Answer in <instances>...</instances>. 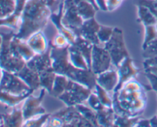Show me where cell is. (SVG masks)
I'll return each instance as SVG.
<instances>
[{
	"label": "cell",
	"mask_w": 157,
	"mask_h": 127,
	"mask_svg": "<svg viewBox=\"0 0 157 127\" xmlns=\"http://www.w3.org/2000/svg\"><path fill=\"white\" fill-rule=\"evenodd\" d=\"M136 5L147 7L157 19V0H138Z\"/></svg>",
	"instance_id": "obj_40"
},
{
	"label": "cell",
	"mask_w": 157,
	"mask_h": 127,
	"mask_svg": "<svg viewBox=\"0 0 157 127\" xmlns=\"http://www.w3.org/2000/svg\"><path fill=\"white\" fill-rule=\"evenodd\" d=\"M69 78L66 76L61 74H57L55 77V83H54L53 88H52V92L49 94L52 95L54 97L58 98L60 95L62 94L67 89V85H68Z\"/></svg>",
	"instance_id": "obj_27"
},
{
	"label": "cell",
	"mask_w": 157,
	"mask_h": 127,
	"mask_svg": "<svg viewBox=\"0 0 157 127\" xmlns=\"http://www.w3.org/2000/svg\"><path fill=\"white\" fill-rule=\"evenodd\" d=\"M87 1H88V2H90L91 3V4L93 5V6H94L95 8H96V9H97V10H99V9H98V6H97V4H96V2H95V0H87Z\"/></svg>",
	"instance_id": "obj_50"
},
{
	"label": "cell",
	"mask_w": 157,
	"mask_h": 127,
	"mask_svg": "<svg viewBox=\"0 0 157 127\" xmlns=\"http://www.w3.org/2000/svg\"><path fill=\"white\" fill-rule=\"evenodd\" d=\"M51 115L48 113H45L41 116H37V117H34L32 119H28V120L25 121L23 126H28V127H40V126H44V124L47 122L48 119L49 118Z\"/></svg>",
	"instance_id": "obj_34"
},
{
	"label": "cell",
	"mask_w": 157,
	"mask_h": 127,
	"mask_svg": "<svg viewBox=\"0 0 157 127\" xmlns=\"http://www.w3.org/2000/svg\"><path fill=\"white\" fill-rule=\"evenodd\" d=\"M84 21V19L78 14L77 6L63 9L61 22L65 27L71 30L76 36H79V31Z\"/></svg>",
	"instance_id": "obj_11"
},
{
	"label": "cell",
	"mask_w": 157,
	"mask_h": 127,
	"mask_svg": "<svg viewBox=\"0 0 157 127\" xmlns=\"http://www.w3.org/2000/svg\"><path fill=\"white\" fill-rule=\"evenodd\" d=\"M63 14V6H61L60 10L56 13H52L51 15L50 20L52 21L54 24H55V28L58 30V33L62 35L63 36L65 37L70 44H73L75 42V39H76L77 36L71 30L67 28V27L64 25L61 22V17H62Z\"/></svg>",
	"instance_id": "obj_18"
},
{
	"label": "cell",
	"mask_w": 157,
	"mask_h": 127,
	"mask_svg": "<svg viewBox=\"0 0 157 127\" xmlns=\"http://www.w3.org/2000/svg\"><path fill=\"white\" fill-rule=\"evenodd\" d=\"M2 74H3V70L1 67H0V82H1L2 77Z\"/></svg>",
	"instance_id": "obj_51"
},
{
	"label": "cell",
	"mask_w": 157,
	"mask_h": 127,
	"mask_svg": "<svg viewBox=\"0 0 157 127\" xmlns=\"http://www.w3.org/2000/svg\"><path fill=\"white\" fill-rule=\"evenodd\" d=\"M44 6L48 7L51 9L52 13H56L60 10L61 6H63V2L58 0H40Z\"/></svg>",
	"instance_id": "obj_41"
},
{
	"label": "cell",
	"mask_w": 157,
	"mask_h": 127,
	"mask_svg": "<svg viewBox=\"0 0 157 127\" xmlns=\"http://www.w3.org/2000/svg\"><path fill=\"white\" fill-rule=\"evenodd\" d=\"M29 96V95L16 96V95L11 94L7 92L0 90V102L6 104L8 106L15 107L23 102Z\"/></svg>",
	"instance_id": "obj_28"
},
{
	"label": "cell",
	"mask_w": 157,
	"mask_h": 127,
	"mask_svg": "<svg viewBox=\"0 0 157 127\" xmlns=\"http://www.w3.org/2000/svg\"><path fill=\"white\" fill-rule=\"evenodd\" d=\"M39 75L41 87L45 89L50 93L52 92V88H53L57 73L54 71V70H49L39 73Z\"/></svg>",
	"instance_id": "obj_29"
},
{
	"label": "cell",
	"mask_w": 157,
	"mask_h": 127,
	"mask_svg": "<svg viewBox=\"0 0 157 127\" xmlns=\"http://www.w3.org/2000/svg\"><path fill=\"white\" fill-rule=\"evenodd\" d=\"M2 38L1 35H0V51H1V47H2Z\"/></svg>",
	"instance_id": "obj_52"
},
{
	"label": "cell",
	"mask_w": 157,
	"mask_h": 127,
	"mask_svg": "<svg viewBox=\"0 0 157 127\" xmlns=\"http://www.w3.org/2000/svg\"><path fill=\"white\" fill-rule=\"evenodd\" d=\"M95 2H96V4L98 6V9L102 11L107 12V8L105 0H95Z\"/></svg>",
	"instance_id": "obj_47"
},
{
	"label": "cell",
	"mask_w": 157,
	"mask_h": 127,
	"mask_svg": "<svg viewBox=\"0 0 157 127\" xmlns=\"http://www.w3.org/2000/svg\"><path fill=\"white\" fill-rule=\"evenodd\" d=\"M16 74L34 91L41 87L39 73L31 69L27 65L25 66Z\"/></svg>",
	"instance_id": "obj_21"
},
{
	"label": "cell",
	"mask_w": 157,
	"mask_h": 127,
	"mask_svg": "<svg viewBox=\"0 0 157 127\" xmlns=\"http://www.w3.org/2000/svg\"><path fill=\"white\" fill-rule=\"evenodd\" d=\"M104 47L110 54L112 63L116 67H117L126 58L130 56L124 41V32L119 28H113L112 37L104 44Z\"/></svg>",
	"instance_id": "obj_5"
},
{
	"label": "cell",
	"mask_w": 157,
	"mask_h": 127,
	"mask_svg": "<svg viewBox=\"0 0 157 127\" xmlns=\"http://www.w3.org/2000/svg\"><path fill=\"white\" fill-rule=\"evenodd\" d=\"M26 42L35 54L44 53L49 47V42L42 31L33 34Z\"/></svg>",
	"instance_id": "obj_19"
},
{
	"label": "cell",
	"mask_w": 157,
	"mask_h": 127,
	"mask_svg": "<svg viewBox=\"0 0 157 127\" xmlns=\"http://www.w3.org/2000/svg\"><path fill=\"white\" fill-rule=\"evenodd\" d=\"M0 90L16 96L30 95L34 92L16 73L4 70L0 82Z\"/></svg>",
	"instance_id": "obj_7"
},
{
	"label": "cell",
	"mask_w": 157,
	"mask_h": 127,
	"mask_svg": "<svg viewBox=\"0 0 157 127\" xmlns=\"http://www.w3.org/2000/svg\"><path fill=\"white\" fill-rule=\"evenodd\" d=\"M87 105L90 107V108L93 109L94 110H95L96 112L100 111V110H103V109L105 108L103 103H101V101L100 100L99 97L98 96L97 93H95L94 90H92L91 93L89 96L88 99L87 100Z\"/></svg>",
	"instance_id": "obj_36"
},
{
	"label": "cell",
	"mask_w": 157,
	"mask_h": 127,
	"mask_svg": "<svg viewBox=\"0 0 157 127\" xmlns=\"http://www.w3.org/2000/svg\"><path fill=\"white\" fill-rule=\"evenodd\" d=\"M0 126H2V122L1 119H0Z\"/></svg>",
	"instance_id": "obj_53"
},
{
	"label": "cell",
	"mask_w": 157,
	"mask_h": 127,
	"mask_svg": "<svg viewBox=\"0 0 157 127\" xmlns=\"http://www.w3.org/2000/svg\"><path fill=\"white\" fill-rule=\"evenodd\" d=\"M93 90L97 93L100 100L101 101L104 106L107 107V108H112V106H113V98L110 97L109 92L104 90L103 87L98 85V84L95 85L94 89Z\"/></svg>",
	"instance_id": "obj_32"
},
{
	"label": "cell",
	"mask_w": 157,
	"mask_h": 127,
	"mask_svg": "<svg viewBox=\"0 0 157 127\" xmlns=\"http://www.w3.org/2000/svg\"><path fill=\"white\" fill-rule=\"evenodd\" d=\"M117 72L119 75V82L115 88L114 91H117L122 87L124 84L132 78H136L140 72V69L135 67L133 61L130 56L126 58L117 67Z\"/></svg>",
	"instance_id": "obj_12"
},
{
	"label": "cell",
	"mask_w": 157,
	"mask_h": 127,
	"mask_svg": "<svg viewBox=\"0 0 157 127\" xmlns=\"http://www.w3.org/2000/svg\"><path fill=\"white\" fill-rule=\"evenodd\" d=\"M49 42L52 46L56 47H65L70 44L67 38L59 33L57 34L55 38H53V40L50 41Z\"/></svg>",
	"instance_id": "obj_39"
},
{
	"label": "cell",
	"mask_w": 157,
	"mask_h": 127,
	"mask_svg": "<svg viewBox=\"0 0 157 127\" xmlns=\"http://www.w3.org/2000/svg\"><path fill=\"white\" fill-rule=\"evenodd\" d=\"M11 50L14 54L23 58L27 62L35 56V53L32 50L26 41L19 39L15 36L11 41Z\"/></svg>",
	"instance_id": "obj_17"
},
{
	"label": "cell",
	"mask_w": 157,
	"mask_h": 127,
	"mask_svg": "<svg viewBox=\"0 0 157 127\" xmlns=\"http://www.w3.org/2000/svg\"><path fill=\"white\" fill-rule=\"evenodd\" d=\"M147 106L146 88L135 78L125 82L120 90L113 92V106L118 116L137 117Z\"/></svg>",
	"instance_id": "obj_1"
},
{
	"label": "cell",
	"mask_w": 157,
	"mask_h": 127,
	"mask_svg": "<svg viewBox=\"0 0 157 127\" xmlns=\"http://www.w3.org/2000/svg\"><path fill=\"white\" fill-rule=\"evenodd\" d=\"M92 90L86 86L70 79L66 90L58 96V99L67 106H76L87 102Z\"/></svg>",
	"instance_id": "obj_6"
},
{
	"label": "cell",
	"mask_w": 157,
	"mask_h": 127,
	"mask_svg": "<svg viewBox=\"0 0 157 127\" xmlns=\"http://www.w3.org/2000/svg\"><path fill=\"white\" fill-rule=\"evenodd\" d=\"M100 28L101 24L96 21L94 18L86 20L84 21L80 29L79 35L91 42L93 44L101 45V43L98 36V32Z\"/></svg>",
	"instance_id": "obj_14"
},
{
	"label": "cell",
	"mask_w": 157,
	"mask_h": 127,
	"mask_svg": "<svg viewBox=\"0 0 157 127\" xmlns=\"http://www.w3.org/2000/svg\"><path fill=\"white\" fill-rule=\"evenodd\" d=\"M68 55L69 60L75 67L84 70H90L85 58L73 44H70L68 46Z\"/></svg>",
	"instance_id": "obj_23"
},
{
	"label": "cell",
	"mask_w": 157,
	"mask_h": 127,
	"mask_svg": "<svg viewBox=\"0 0 157 127\" xmlns=\"http://www.w3.org/2000/svg\"><path fill=\"white\" fill-rule=\"evenodd\" d=\"M68 46L65 47H56L52 45L51 58L54 71L57 74L64 75L72 80L94 90L97 84V75L91 70L78 68L71 64L69 60Z\"/></svg>",
	"instance_id": "obj_3"
},
{
	"label": "cell",
	"mask_w": 157,
	"mask_h": 127,
	"mask_svg": "<svg viewBox=\"0 0 157 127\" xmlns=\"http://www.w3.org/2000/svg\"><path fill=\"white\" fill-rule=\"evenodd\" d=\"M45 89L41 88L38 96H34L32 93L25 99L21 106L25 121L47 113L45 109L41 106V103L45 95Z\"/></svg>",
	"instance_id": "obj_10"
},
{
	"label": "cell",
	"mask_w": 157,
	"mask_h": 127,
	"mask_svg": "<svg viewBox=\"0 0 157 127\" xmlns=\"http://www.w3.org/2000/svg\"><path fill=\"white\" fill-rule=\"evenodd\" d=\"M52 116L61 119L64 124V126H93V125L79 113L75 106H67L65 108L58 110Z\"/></svg>",
	"instance_id": "obj_8"
},
{
	"label": "cell",
	"mask_w": 157,
	"mask_h": 127,
	"mask_svg": "<svg viewBox=\"0 0 157 127\" xmlns=\"http://www.w3.org/2000/svg\"><path fill=\"white\" fill-rule=\"evenodd\" d=\"M79 113L85 118L87 120H88L90 123L93 125V126H99L97 119V112L90 108L88 105H84V103L78 104L75 106Z\"/></svg>",
	"instance_id": "obj_30"
},
{
	"label": "cell",
	"mask_w": 157,
	"mask_h": 127,
	"mask_svg": "<svg viewBox=\"0 0 157 127\" xmlns=\"http://www.w3.org/2000/svg\"><path fill=\"white\" fill-rule=\"evenodd\" d=\"M157 55V36L147 47L143 49V57L144 59Z\"/></svg>",
	"instance_id": "obj_38"
},
{
	"label": "cell",
	"mask_w": 157,
	"mask_h": 127,
	"mask_svg": "<svg viewBox=\"0 0 157 127\" xmlns=\"http://www.w3.org/2000/svg\"><path fill=\"white\" fill-rule=\"evenodd\" d=\"M27 0H17V5L15 10L12 15L5 18L0 19V26H6L12 30L17 32L20 28L21 18L24 6Z\"/></svg>",
	"instance_id": "obj_16"
},
{
	"label": "cell",
	"mask_w": 157,
	"mask_h": 127,
	"mask_svg": "<svg viewBox=\"0 0 157 127\" xmlns=\"http://www.w3.org/2000/svg\"><path fill=\"white\" fill-rule=\"evenodd\" d=\"M139 119V116H137V117H129V116H118V115L116 114L114 120V126H136V123H137Z\"/></svg>",
	"instance_id": "obj_33"
},
{
	"label": "cell",
	"mask_w": 157,
	"mask_h": 127,
	"mask_svg": "<svg viewBox=\"0 0 157 127\" xmlns=\"http://www.w3.org/2000/svg\"><path fill=\"white\" fill-rule=\"evenodd\" d=\"M16 32L12 30L9 32H0L2 43L0 51V67L2 70L11 73H17L26 65V61L23 58L14 54L11 50V41Z\"/></svg>",
	"instance_id": "obj_4"
},
{
	"label": "cell",
	"mask_w": 157,
	"mask_h": 127,
	"mask_svg": "<svg viewBox=\"0 0 157 127\" xmlns=\"http://www.w3.org/2000/svg\"><path fill=\"white\" fill-rule=\"evenodd\" d=\"M77 9L80 16L84 19V21L94 18L95 14L98 10L96 8L87 0H82L77 6Z\"/></svg>",
	"instance_id": "obj_25"
},
{
	"label": "cell",
	"mask_w": 157,
	"mask_h": 127,
	"mask_svg": "<svg viewBox=\"0 0 157 127\" xmlns=\"http://www.w3.org/2000/svg\"><path fill=\"white\" fill-rule=\"evenodd\" d=\"M111 57L104 47L94 44L91 54V67L90 70L94 74L98 75L109 70L111 67Z\"/></svg>",
	"instance_id": "obj_9"
},
{
	"label": "cell",
	"mask_w": 157,
	"mask_h": 127,
	"mask_svg": "<svg viewBox=\"0 0 157 127\" xmlns=\"http://www.w3.org/2000/svg\"><path fill=\"white\" fill-rule=\"evenodd\" d=\"M145 75L150 81L151 89H153L157 93V75L153 74L150 72H145Z\"/></svg>",
	"instance_id": "obj_42"
},
{
	"label": "cell",
	"mask_w": 157,
	"mask_h": 127,
	"mask_svg": "<svg viewBox=\"0 0 157 127\" xmlns=\"http://www.w3.org/2000/svg\"><path fill=\"white\" fill-rule=\"evenodd\" d=\"M17 0H0V19L12 15L15 10Z\"/></svg>",
	"instance_id": "obj_31"
},
{
	"label": "cell",
	"mask_w": 157,
	"mask_h": 127,
	"mask_svg": "<svg viewBox=\"0 0 157 127\" xmlns=\"http://www.w3.org/2000/svg\"><path fill=\"white\" fill-rule=\"evenodd\" d=\"M52 11L40 0H27L15 37L27 41L33 34L42 31L51 18Z\"/></svg>",
	"instance_id": "obj_2"
},
{
	"label": "cell",
	"mask_w": 157,
	"mask_h": 127,
	"mask_svg": "<svg viewBox=\"0 0 157 127\" xmlns=\"http://www.w3.org/2000/svg\"><path fill=\"white\" fill-rule=\"evenodd\" d=\"M136 126H141V127H150V119H140L138 120L137 123H136Z\"/></svg>",
	"instance_id": "obj_46"
},
{
	"label": "cell",
	"mask_w": 157,
	"mask_h": 127,
	"mask_svg": "<svg viewBox=\"0 0 157 127\" xmlns=\"http://www.w3.org/2000/svg\"><path fill=\"white\" fill-rule=\"evenodd\" d=\"M51 47L52 45L49 43V47L47 51L43 54H35L33 58L26 62V65L39 73L46 70H53L51 58Z\"/></svg>",
	"instance_id": "obj_13"
},
{
	"label": "cell",
	"mask_w": 157,
	"mask_h": 127,
	"mask_svg": "<svg viewBox=\"0 0 157 127\" xmlns=\"http://www.w3.org/2000/svg\"><path fill=\"white\" fill-rule=\"evenodd\" d=\"M145 28V35H144V42H143L142 48L144 49L153 39L157 36L156 25H147Z\"/></svg>",
	"instance_id": "obj_35"
},
{
	"label": "cell",
	"mask_w": 157,
	"mask_h": 127,
	"mask_svg": "<svg viewBox=\"0 0 157 127\" xmlns=\"http://www.w3.org/2000/svg\"><path fill=\"white\" fill-rule=\"evenodd\" d=\"M113 32V28L101 25L98 32V36L101 44H105L110 39Z\"/></svg>",
	"instance_id": "obj_37"
},
{
	"label": "cell",
	"mask_w": 157,
	"mask_h": 127,
	"mask_svg": "<svg viewBox=\"0 0 157 127\" xmlns=\"http://www.w3.org/2000/svg\"><path fill=\"white\" fill-rule=\"evenodd\" d=\"M144 70H145V72H150V73L157 75V66H152V67H146V68H144Z\"/></svg>",
	"instance_id": "obj_48"
},
{
	"label": "cell",
	"mask_w": 157,
	"mask_h": 127,
	"mask_svg": "<svg viewBox=\"0 0 157 127\" xmlns=\"http://www.w3.org/2000/svg\"><path fill=\"white\" fill-rule=\"evenodd\" d=\"M58 1H60V2H64V0H58Z\"/></svg>",
	"instance_id": "obj_54"
},
{
	"label": "cell",
	"mask_w": 157,
	"mask_h": 127,
	"mask_svg": "<svg viewBox=\"0 0 157 127\" xmlns=\"http://www.w3.org/2000/svg\"><path fill=\"white\" fill-rule=\"evenodd\" d=\"M115 116L116 113H114L113 108L105 107L103 110L97 112V119L99 126H114Z\"/></svg>",
	"instance_id": "obj_24"
},
{
	"label": "cell",
	"mask_w": 157,
	"mask_h": 127,
	"mask_svg": "<svg viewBox=\"0 0 157 127\" xmlns=\"http://www.w3.org/2000/svg\"><path fill=\"white\" fill-rule=\"evenodd\" d=\"M73 45H75L79 50V51L82 54L83 56L85 58L87 64L89 66V68L90 69V67H91V54L94 44L79 35V36H77Z\"/></svg>",
	"instance_id": "obj_22"
},
{
	"label": "cell",
	"mask_w": 157,
	"mask_h": 127,
	"mask_svg": "<svg viewBox=\"0 0 157 127\" xmlns=\"http://www.w3.org/2000/svg\"><path fill=\"white\" fill-rule=\"evenodd\" d=\"M152 66H157V55L153 56L152 58H146L144 62V67H152Z\"/></svg>",
	"instance_id": "obj_44"
},
{
	"label": "cell",
	"mask_w": 157,
	"mask_h": 127,
	"mask_svg": "<svg viewBox=\"0 0 157 127\" xmlns=\"http://www.w3.org/2000/svg\"><path fill=\"white\" fill-rule=\"evenodd\" d=\"M137 14L140 22L144 26L156 25L157 19L147 7L137 5Z\"/></svg>",
	"instance_id": "obj_26"
},
{
	"label": "cell",
	"mask_w": 157,
	"mask_h": 127,
	"mask_svg": "<svg viewBox=\"0 0 157 127\" xmlns=\"http://www.w3.org/2000/svg\"><path fill=\"white\" fill-rule=\"evenodd\" d=\"M97 84L107 90V92H113L119 82V75L117 70L109 69L103 73L97 75Z\"/></svg>",
	"instance_id": "obj_15"
},
{
	"label": "cell",
	"mask_w": 157,
	"mask_h": 127,
	"mask_svg": "<svg viewBox=\"0 0 157 127\" xmlns=\"http://www.w3.org/2000/svg\"><path fill=\"white\" fill-rule=\"evenodd\" d=\"M82 0H64L63 2V9L71 7V6H77L78 3Z\"/></svg>",
	"instance_id": "obj_45"
},
{
	"label": "cell",
	"mask_w": 157,
	"mask_h": 127,
	"mask_svg": "<svg viewBox=\"0 0 157 127\" xmlns=\"http://www.w3.org/2000/svg\"><path fill=\"white\" fill-rule=\"evenodd\" d=\"M150 125L152 127H157V115L154 116L153 118L150 119Z\"/></svg>",
	"instance_id": "obj_49"
},
{
	"label": "cell",
	"mask_w": 157,
	"mask_h": 127,
	"mask_svg": "<svg viewBox=\"0 0 157 127\" xmlns=\"http://www.w3.org/2000/svg\"><path fill=\"white\" fill-rule=\"evenodd\" d=\"M16 106L14 107L13 110L9 113L0 116V119H2V126H23L25 119L22 110L21 108H17Z\"/></svg>",
	"instance_id": "obj_20"
},
{
	"label": "cell",
	"mask_w": 157,
	"mask_h": 127,
	"mask_svg": "<svg viewBox=\"0 0 157 127\" xmlns=\"http://www.w3.org/2000/svg\"><path fill=\"white\" fill-rule=\"evenodd\" d=\"M106 5H107V11L108 12H112L117 9L121 4L123 0H105Z\"/></svg>",
	"instance_id": "obj_43"
}]
</instances>
